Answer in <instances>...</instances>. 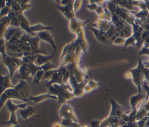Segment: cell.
<instances>
[{
    "mask_svg": "<svg viewBox=\"0 0 149 127\" xmlns=\"http://www.w3.org/2000/svg\"><path fill=\"white\" fill-rule=\"evenodd\" d=\"M10 10V8L9 6H6L5 7L1 9L0 11V17L2 18L5 16H7L9 14V12Z\"/></svg>",
    "mask_w": 149,
    "mask_h": 127,
    "instance_id": "obj_44",
    "label": "cell"
},
{
    "mask_svg": "<svg viewBox=\"0 0 149 127\" xmlns=\"http://www.w3.org/2000/svg\"><path fill=\"white\" fill-rule=\"evenodd\" d=\"M11 127H20L19 125H14L13 126H11Z\"/></svg>",
    "mask_w": 149,
    "mask_h": 127,
    "instance_id": "obj_56",
    "label": "cell"
},
{
    "mask_svg": "<svg viewBox=\"0 0 149 127\" xmlns=\"http://www.w3.org/2000/svg\"><path fill=\"white\" fill-rule=\"evenodd\" d=\"M129 45H133L134 47H136V39L133 35L130 37L126 39L122 51H123L126 49V48Z\"/></svg>",
    "mask_w": 149,
    "mask_h": 127,
    "instance_id": "obj_35",
    "label": "cell"
},
{
    "mask_svg": "<svg viewBox=\"0 0 149 127\" xmlns=\"http://www.w3.org/2000/svg\"><path fill=\"white\" fill-rule=\"evenodd\" d=\"M61 123L64 127H82L78 122L68 119H62Z\"/></svg>",
    "mask_w": 149,
    "mask_h": 127,
    "instance_id": "obj_31",
    "label": "cell"
},
{
    "mask_svg": "<svg viewBox=\"0 0 149 127\" xmlns=\"http://www.w3.org/2000/svg\"><path fill=\"white\" fill-rule=\"evenodd\" d=\"M4 65L6 66L9 71V75L12 79L15 73L17 70H19L20 67L23 64L22 58H12L8 57L3 60Z\"/></svg>",
    "mask_w": 149,
    "mask_h": 127,
    "instance_id": "obj_5",
    "label": "cell"
},
{
    "mask_svg": "<svg viewBox=\"0 0 149 127\" xmlns=\"http://www.w3.org/2000/svg\"><path fill=\"white\" fill-rule=\"evenodd\" d=\"M15 87V85L12 83L11 78L9 74L5 76L1 75V94L8 89Z\"/></svg>",
    "mask_w": 149,
    "mask_h": 127,
    "instance_id": "obj_20",
    "label": "cell"
},
{
    "mask_svg": "<svg viewBox=\"0 0 149 127\" xmlns=\"http://www.w3.org/2000/svg\"><path fill=\"white\" fill-rule=\"evenodd\" d=\"M83 53L76 40L69 43L62 49L60 58L61 65L69 68L79 65Z\"/></svg>",
    "mask_w": 149,
    "mask_h": 127,
    "instance_id": "obj_1",
    "label": "cell"
},
{
    "mask_svg": "<svg viewBox=\"0 0 149 127\" xmlns=\"http://www.w3.org/2000/svg\"><path fill=\"white\" fill-rule=\"evenodd\" d=\"M5 41L3 38H1L0 42V52L2 55L3 60L6 59L8 56L6 54V45H5Z\"/></svg>",
    "mask_w": 149,
    "mask_h": 127,
    "instance_id": "obj_36",
    "label": "cell"
},
{
    "mask_svg": "<svg viewBox=\"0 0 149 127\" xmlns=\"http://www.w3.org/2000/svg\"><path fill=\"white\" fill-rule=\"evenodd\" d=\"M49 94L58 97L59 103L64 104L66 101L72 100L75 97L73 89L69 83L68 84H52L47 87Z\"/></svg>",
    "mask_w": 149,
    "mask_h": 127,
    "instance_id": "obj_2",
    "label": "cell"
},
{
    "mask_svg": "<svg viewBox=\"0 0 149 127\" xmlns=\"http://www.w3.org/2000/svg\"><path fill=\"white\" fill-rule=\"evenodd\" d=\"M98 5L96 3H95L94 1H89L88 4H87L86 5V8L89 10L94 11V12H95V10L98 8Z\"/></svg>",
    "mask_w": 149,
    "mask_h": 127,
    "instance_id": "obj_41",
    "label": "cell"
},
{
    "mask_svg": "<svg viewBox=\"0 0 149 127\" xmlns=\"http://www.w3.org/2000/svg\"><path fill=\"white\" fill-rule=\"evenodd\" d=\"M20 22V27L27 34H28L29 35H30L31 37H34L37 36V34L34 33L31 29V25H30V23L28 21V20L27 19V18L24 16V15L23 14H21L17 16Z\"/></svg>",
    "mask_w": 149,
    "mask_h": 127,
    "instance_id": "obj_12",
    "label": "cell"
},
{
    "mask_svg": "<svg viewBox=\"0 0 149 127\" xmlns=\"http://www.w3.org/2000/svg\"><path fill=\"white\" fill-rule=\"evenodd\" d=\"M120 37L127 39L133 35V29L132 25L127 24L123 29H122L120 31Z\"/></svg>",
    "mask_w": 149,
    "mask_h": 127,
    "instance_id": "obj_27",
    "label": "cell"
},
{
    "mask_svg": "<svg viewBox=\"0 0 149 127\" xmlns=\"http://www.w3.org/2000/svg\"><path fill=\"white\" fill-rule=\"evenodd\" d=\"M98 16V19H100L101 20H107L108 22H111V13L108 10L106 5L104 6V9L103 11Z\"/></svg>",
    "mask_w": 149,
    "mask_h": 127,
    "instance_id": "obj_30",
    "label": "cell"
},
{
    "mask_svg": "<svg viewBox=\"0 0 149 127\" xmlns=\"http://www.w3.org/2000/svg\"><path fill=\"white\" fill-rule=\"evenodd\" d=\"M76 34L77 35V38L76 39V40L77 41L79 45L82 50L83 52L86 53L87 51L88 48V44L86 38L84 28L79 29L76 33Z\"/></svg>",
    "mask_w": 149,
    "mask_h": 127,
    "instance_id": "obj_11",
    "label": "cell"
},
{
    "mask_svg": "<svg viewBox=\"0 0 149 127\" xmlns=\"http://www.w3.org/2000/svg\"><path fill=\"white\" fill-rule=\"evenodd\" d=\"M82 3H83V1H81V0L74 1V3H73V8L74 12L75 13L77 12L78 10H80V9L81 8V6H82Z\"/></svg>",
    "mask_w": 149,
    "mask_h": 127,
    "instance_id": "obj_43",
    "label": "cell"
},
{
    "mask_svg": "<svg viewBox=\"0 0 149 127\" xmlns=\"http://www.w3.org/2000/svg\"><path fill=\"white\" fill-rule=\"evenodd\" d=\"M10 19L8 16H5L0 19V37L2 38L3 34L8 28L10 26Z\"/></svg>",
    "mask_w": 149,
    "mask_h": 127,
    "instance_id": "obj_26",
    "label": "cell"
},
{
    "mask_svg": "<svg viewBox=\"0 0 149 127\" xmlns=\"http://www.w3.org/2000/svg\"><path fill=\"white\" fill-rule=\"evenodd\" d=\"M18 112H19V115L22 117V118H23L25 121L26 123L29 126H31V125L29 124L27 121V119L30 117L34 116V114L36 112V109L32 106H27L24 109L19 110Z\"/></svg>",
    "mask_w": 149,
    "mask_h": 127,
    "instance_id": "obj_16",
    "label": "cell"
},
{
    "mask_svg": "<svg viewBox=\"0 0 149 127\" xmlns=\"http://www.w3.org/2000/svg\"><path fill=\"white\" fill-rule=\"evenodd\" d=\"M73 5V3H71L65 6L56 5V8L63 14V15L65 17H66L68 19L70 20L73 18L76 17L75 12H74Z\"/></svg>",
    "mask_w": 149,
    "mask_h": 127,
    "instance_id": "obj_14",
    "label": "cell"
},
{
    "mask_svg": "<svg viewBox=\"0 0 149 127\" xmlns=\"http://www.w3.org/2000/svg\"><path fill=\"white\" fill-rule=\"evenodd\" d=\"M145 4H146V6L147 9L148 10V11L149 12V1H144Z\"/></svg>",
    "mask_w": 149,
    "mask_h": 127,
    "instance_id": "obj_54",
    "label": "cell"
},
{
    "mask_svg": "<svg viewBox=\"0 0 149 127\" xmlns=\"http://www.w3.org/2000/svg\"><path fill=\"white\" fill-rule=\"evenodd\" d=\"M55 70V69H52V70H51L45 72L42 80H47V79L50 80L51 79L53 74L54 73Z\"/></svg>",
    "mask_w": 149,
    "mask_h": 127,
    "instance_id": "obj_47",
    "label": "cell"
},
{
    "mask_svg": "<svg viewBox=\"0 0 149 127\" xmlns=\"http://www.w3.org/2000/svg\"><path fill=\"white\" fill-rule=\"evenodd\" d=\"M18 100L24 102V99L19 94L15 88H10L6 90L2 93L1 94L0 96V110L2 108L5 104L9 100Z\"/></svg>",
    "mask_w": 149,
    "mask_h": 127,
    "instance_id": "obj_6",
    "label": "cell"
},
{
    "mask_svg": "<svg viewBox=\"0 0 149 127\" xmlns=\"http://www.w3.org/2000/svg\"><path fill=\"white\" fill-rule=\"evenodd\" d=\"M48 99H54V100H58V97L56 96H54L49 94V93H44V94H41L36 96H31L29 99L27 100V102L29 101H31L35 104H38Z\"/></svg>",
    "mask_w": 149,
    "mask_h": 127,
    "instance_id": "obj_18",
    "label": "cell"
},
{
    "mask_svg": "<svg viewBox=\"0 0 149 127\" xmlns=\"http://www.w3.org/2000/svg\"><path fill=\"white\" fill-rule=\"evenodd\" d=\"M90 19H87L86 20L82 21L77 19L76 17H74L70 20H69V30L73 33H75L80 29L83 28L90 21Z\"/></svg>",
    "mask_w": 149,
    "mask_h": 127,
    "instance_id": "obj_10",
    "label": "cell"
},
{
    "mask_svg": "<svg viewBox=\"0 0 149 127\" xmlns=\"http://www.w3.org/2000/svg\"><path fill=\"white\" fill-rule=\"evenodd\" d=\"M111 104V108L110 114L109 115L115 116L119 118H122V115L126 113L123 107L119 104L115 100H110Z\"/></svg>",
    "mask_w": 149,
    "mask_h": 127,
    "instance_id": "obj_13",
    "label": "cell"
},
{
    "mask_svg": "<svg viewBox=\"0 0 149 127\" xmlns=\"http://www.w3.org/2000/svg\"><path fill=\"white\" fill-rule=\"evenodd\" d=\"M29 65L31 70V77H34L37 73V72H38V70L40 69V66L36 65L34 63H29Z\"/></svg>",
    "mask_w": 149,
    "mask_h": 127,
    "instance_id": "obj_40",
    "label": "cell"
},
{
    "mask_svg": "<svg viewBox=\"0 0 149 127\" xmlns=\"http://www.w3.org/2000/svg\"><path fill=\"white\" fill-rule=\"evenodd\" d=\"M15 89L24 99V102H27V100L31 96L30 95V87L26 80H20L19 83L15 85Z\"/></svg>",
    "mask_w": 149,
    "mask_h": 127,
    "instance_id": "obj_8",
    "label": "cell"
},
{
    "mask_svg": "<svg viewBox=\"0 0 149 127\" xmlns=\"http://www.w3.org/2000/svg\"><path fill=\"white\" fill-rule=\"evenodd\" d=\"M20 27L17 28V27H13L12 26H9L8 29L6 30L3 34V37L2 38H3L5 41V42H8L9 40H10L12 37H13L15 33L20 29Z\"/></svg>",
    "mask_w": 149,
    "mask_h": 127,
    "instance_id": "obj_28",
    "label": "cell"
},
{
    "mask_svg": "<svg viewBox=\"0 0 149 127\" xmlns=\"http://www.w3.org/2000/svg\"><path fill=\"white\" fill-rule=\"evenodd\" d=\"M119 15L124 20H125L128 24L132 25L136 19L133 13L125 8H123L118 5L116 10V13Z\"/></svg>",
    "mask_w": 149,
    "mask_h": 127,
    "instance_id": "obj_9",
    "label": "cell"
},
{
    "mask_svg": "<svg viewBox=\"0 0 149 127\" xmlns=\"http://www.w3.org/2000/svg\"><path fill=\"white\" fill-rule=\"evenodd\" d=\"M125 41L126 39L121 37H119L114 40V41L112 43V44H114L115 45H124Z\"/></svg>",
    "mask_w": 149,
    "mask_h": 127,
    "instance_id": "obj_46",
    "label": "cell"
},
{
    "mask_svg": "<svg viewBox=\"0 0 149 127\" xmlns=\"http://www.w3.org/2000/svg\"><path fill=\"white\" fill-rule=\"evenodd\" d=\"M19 41L10 40L5 43L6 54L9 57L22 58L23 52L19 47Z\"/></svg>",
    "mask_w": 149,
    "mask_h": 127,
    "instance_id": "obj_4",
    "label": "cell"
},
{
    "mask_svg": "<svg viewBox=\"0 0 149 127\" xmlns=\"http://www.w3.org/2000/svg\"><path fill=\"white\" fill-rule=\"evenodd\" d=\"M56 68V66L54 64H52L50 61L48 62L45 64L43 65L42 66H40V69L42 70L44 72H46L47 71L55 69Z\"/></svg>",
    "mask_w": 149,
    "mask_h": 127,
    "instance_id": "obj_38",
    "label": "cell"
},
{
    "mask_svg": "<svg viewBox=\"0 0 149 127\" xmlns=\"http://www.w3.org/2000/svg\"><path fill=\"white\" fill-rule=\"evenodd\" d=\"M44 72L41 70L40 69L39 70H38V72H37V73L36 74V75L33 77V84H38L41 81V80H42L44 75Z\"/></svg>",
    "mask_w": 149,
    "mask_h": 127,
    "instance_id": "obj_34",
    "label": "cell"
},
{
    "mask_svg": "<svg viewBox=\"0 0 149 127\" xmlns=\"http://www.w3.org/2000/svg\"><path fill=\"white\" fill-rule=\"evenodd\" d=\"M36 57H37V55H30L27 56H24L22 58L23 63H34Z\"/></svg>",
    "mask_w": 149,
    "mask_h": 127,
    "instance_id": "obj_39",
    "label": "cell"
},
{
    "mask_svg": "<svg viewBox=\"0 0 149 127\" xmlns=\"http://www.w3.org/2000/svg\"><path fill=\"white\" fill-rule=\"evenodd\" d=\"M37 36L39 37L41 40L44 41L48 43V44H49L51 45V47L53 48V50H54L53 52H55L56 50V45L55 44V43L52 36L49 33L48 31L47 30V31H43L37 33Z\"/></svg>",
    "mask_w": 149,
    "mask_h": 127,
    "instance_id": "obj_17",
    "label": "cell"
},
{
    "mask_svg": "<svg viewBox=\"0 0 149 127\" xmlns=\"http://www.w3.org/2000/svg\"><path fill=\"white\" fill-rule=\"evenodd\" d=\"M117 30L116 29V27L114 26V25L112 23L111 26H110V27L105 32V36L107 37V38H108V41L117 32Z\"/></svg>",
    "mask_w": 149,
    "mask_h": 127,
    "instance_id": "obj_37",
    "label": "cell"
},
{
    "mask_svg": "<svg viewBox=\"0 0 149 127\" xmlns=\"http://www.w3.org/2000/svg\"><path fill=\"white\" fill-rule=\"evenodd\" d=\"M93 88L91 87V86L88 84V83L84 86V93H90L91 92L92 90H93Z\"/></svg>",
    "mask_w": 149,
    "mask_h": 127,
    "instance_id": "obj_50",
    "label": "cell"
},
{
    "mask_svg": "<svg viewBox=\"0 0 149 127\" xmlns=\"http://www.w3.org/2000/svg\"><path fill=\"white\" fill-rule=\"evenodd\" d=\"M144 97V96L142 93H139L138 94L132 96L130 98V105L131 107V110L137 109L138 105L140 103H142L146 99Z\"/></svg>",
    "mask_w": 149,
    "mask_h": 127,
    "instance_id": "obj_21",
    "label": "cell"
},
{
    "mask_svg": "<svg viewBox=\"0 0 149 127\" xmlns=\"http://www.w3.org/2000/svg\"><path fill=\"white\" fill-rule=\"evenodd\" d=\"M88 84H90V85L91 86V87L93 88V90L97 89L99 86H103L102 83L98 82H97V81H95V80H93V79H90V80L88 81Z\"/></svg>",
    "mask_w": 149,
    "mask_h": 127,
    "instance_id": "obj_45",
    "label": "cell"
},
{
    "mask_svg": "<svg viewBox=\"0 0 149 127\" xmlns=\"http://www.w3.org/2000/svg\"><path fill=\"white\" fill-rule=\"evenodd\" d=\"M52 127H63V125L60 122H55L53 124Z\"/></svg>",
    "mask_w": 149,
    "mask_h": 127,
    "instance_id": "obj_52",
    "label": "cell"
},
{
    "mask_svg": "<svg viewBox=\"0 0 149 127\" xmlns=\"http://www.w3.org/2000/svg\"><path fill=\"white\" fill-rule=\"evenodd\" d=\"M40 39L38 36L34 37H31V40L30 43V47L31 48V52L33 55L37 54H44L46 55V53L43 52L40 48Z\"/></svg>",
    "mask_w": 149,
    "mask_h": 127,
    "instance_id": "obj_15",
    "label": "cell"
},
{
    "mask_svg": "<svg viewBox=\"0 0 149 127\" xmlns=\"http://www.w3.org/2000/svg\"><path fill=\"white\" fill-rule=\"evenodd\" d=\"M111 22L116 27L118 31H120L128 23L116 13L111 15Z\"/></svg>",
    "mask_w": 149,
    "mask_h": 127,
    "instance_id": "obj_19",
    "label": "cell"
},
{
    "mask_svg": "<svg viewBox=\"0 0 149 127\" xmlns=\"http://www.w3.org/2000/svg\"><path fill=\"white\" fill-rule=\"evenodd\" d=\"M2 124H7V125H19L17 121V117L16 112H10V118L9 120L5 122H2Z\"/></svg>",
    "mask_w": 149,
    "mask_h": 127,
    "instance_id": "obj_32",
    "label": "cell"
},
{
    "mask_svg": "<svg viewBox=\"0 0 149 127\" xmlns=\"http://www.w3.org/2000/svg\"><path fill=\"white\" fill-rule=\"evenodd\" d=\"M10 26L19 28L20 26V22L17 17H15L10 20Z\"/></svg>",
    "mask_w": 149,
    "mask_h": 127,
    "instance_id": "obj_42",
    "label": "cell"
},
{
    "mask_svg": "<svg viewBox=\"0 0 149 127\" xmlns=\"http://www.w3.org/2000/svg\"><path fill=\"white\" fill-rule=\"evenodd\" d=\"M117 6H118V4L116 3L115 1H108L106 2V6L108 10L111 13V15L116 13Z\"/></svg>",
    "mask_w": 149,
    "mask_h": 127,
    "instance_id": "obj_33",
    "label": "cell"
},
{
    "mask_svg": "<svg viewBox=\"0 0 149 127\" xmlns=\"http://www.w3.org/2000/svg\"><path fill=\"white\" fill-rule=\"evenodd\" d=\"M19 71L20 75L19 78L20 80H27V79H29L31 76V70L29 63H23L22 66L19 69Z\"/></svg>",
    "mask_w": 149,
    "mask_h": 127,
    "instance_id": "obj_22",
    "label": "cell"
},
{
    "mask_svg": "<svg viewBox=\"0 0 149 127\" xmlns=\"http://www.w3.org/2000/svg\"><path fill=\"white\" fill-rule=\"evenodd\" d=\"M6 6V1H1V5H0V8L2 9L4 7Z\"/></svg>",
    "mask_w": 149,
    "mask_h": 127,
    "instance_id": "obj_53",
    "label": "cell"
},
{
    "mask_svg": "<svg viewBox=\"0 0 149 127\" xmlns=\"http://www.w3.org/2000/svg\"><path fill=\"white\" fill-rule=\"evenodd\" d=\"M74 1H69V0H63V1H60L58 2H59V5H62V6H65L68 5L71 3H73Z\"/></svg>",
    "mask_w": 149,
    "mask_h": 127,
    "instance_id": "obj_49",
    "label": "cell"
},
{
    "mask_svg": "<svg viewBox=\"0 0 149 127\" xmlns=\"http://www.w3.org/2000/svg\"><path fill=\"white\" fill-rule=\"evenodd\" d=\"M139 55H146L149 56V48H146L144 47H143L141 51L139 53Z\"/></svg>",
    "mask_w": 149,
    "mask_h": 127,
    "instance_id": "obj_48",
    "label": "cell"
},
{
    "mask_svg": "<svg viewBox=\"0 0 149 127\" xmlns=\"http://www.w3.org/2000/svg\"><path fill=\"white\" fill-rule=\"evenodd\" d=\"M111 24H112L111 22H108L107 20H103L100 19H97L95 20L94 24H92V26L104 32H105L110 27Z\"/></svg>",
    "mask_w": 149,
    "mask_h": 127,
    "instance_id": "obj_24",
    "label": "cell"
},
{
    "mask_svg": "<svg viewBox=\"0 0 149 127\" xmlns=\"http://www.w3.org/2000/svg\"><path fill=\"white\" fill-rule=\"evenodd\" d=\"M59 114L62 119H68L78 122V118L72 105L68 103L62 104L59 110Z\"/></svg>",
    "mask_w": 149,
    "mask_h": 127,
    "instance_id": "obj_7",
    "label": "cell"
},
{
    "mask_svg": "<svg viewBox=\"0 0 149 127\" xmlns=\"http://www.w3.org/2000/svg\"><path fill=\"white\" fill-rule=\"evenodd\" d=\"M90 30L93 32V33L94 34L96 39L98 41H100L101 43H109V41L108 38H107L105 32L95 28L94 27H90Z\"/></svg>",
    "mask_w": 149,
    "mask_h": 127,
    "instance_id": "obj_25",
    "label": "cell"
},
{
    "mask_svg": "<svg viewBox=\"0 0 149 127\" xmlns=\"http://www.w3.org/2000/svg\"><path fill=\"white\" fill-rule=\"evenodd\" d=\"M144 68L143 62L139 58L137 66L129 70L132 74V81L138 89L139 93H141V89L144 82Z\"/></svg>",
    "mask_w": 149,
    "mask_h": 127,
    "instance_id": "obj_3",
    "label": "cell"
},
{
    "mask_svg": "<svg viewBox=\"0 0 149 127\" xmlns=\"http://www.w3.org/2000/svg\"><path fill=\"white\" fill-rule=\"evenodd\" d=\"M82 127H91V126H89L88 124H84L83 126H82Z\"/></svg>",
    "mask_w": 149,
    "mask_h": 127,
    "instance_id": "obj_55",
    "label": "cell"
},
{
    "mask_svg": "<svg viewBox=\"0 0 149 127\" xmlns=\"http://www.w3.org/2000/svg\"><path fill=\"white\" fill-rule=\"evenodd\" d=\"M124 77L126 79H132V74L130 73V72L129 70V71H127L124 74Z\"/></svg>",
    "mask_w": 149,
    "mask_h": 127,
    "instance_id": "obj_51",
    "label": "cell"
},
{
    "mask_svg": "<svg viewBox=\"0 0 149 127\" xmlns=\"http://www.w3.org/2000/svg\"><path fill=\"white\" fill-rule=\"evenodd\" d=\"M54 53H53L51 55H44V54H37V57L35 60L34 63L38 66H41L45 64L48 62H49L51 59L54 57Z\"/></svg>",
    "mask_w": 149,
    "mask_h": 127,
    "instance_id": "obj_23",
    "label": "cell"
},
{
    "mask_svg": "<svg viewBox=\"0 0 149 127\" xmlns=\"http://www.w3.org/2000/svg\"><path fill=\"white\" fill-rule=\"evenodd\" d=\"M31 30L37 34L40 32L43 31H48V30H53L54 27H51V26H44L41 23H37L36 24L34 25H32L30 26Z\"/></svg>",
    "mask_w": 149,
    "mask_h": 127,
    "instance_id": "obj_29",
    "label": "cell"
}]
</instances>
